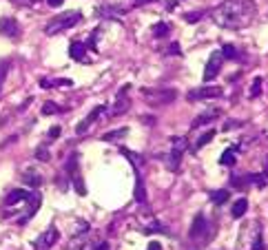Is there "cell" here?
<instances>
[{"label":"cell","mask_w":268,"mask_h":250,"mask_svg":"<svg viewBox=\"0 0 268 250\" xmlns=\"http://www.w3.org/2000/svg\"><path fill=\"white\" fill-rule=\"evenodd\" d=\"M213 137H215V131H213V129H209V131L204 133V135H199L197 142H195V151H199V148H202L204 144H209L211 140H213Z\"/></svg>","instance_id":"cb8c5ba5"},{"label":"cell","mask_w":268,"mask_h":250,"mask_svg":"<svg viewBox=\"0 0 268 250\" xmlns=\"http://www.w3.org/2000/svg\"><path fill=\"white\" fill-rule=\"evenodd\" d=\"M133 171H136V199L140 204L147 202V191H144V182H142V175H140V169L138 166H133Z\"/></svg>","instance_id":"2e32d148"},{"label":"cell","mask_w":268,"mask_h":250,"mask_svg":"<svg viewBox=\"0 0 268 250\" xmlns=\"http://www.w3.org/2000/svg\"><path fill=\"white\" fill-rule=\"evenodd\" d=\"M98 16H102V18H113V16H122L126 14V7H115V5H102L100 9H96Z\"/></svg>","instance_id":"9a60e30c"},{"label":"cell","mask_w":268,"mask_h":250,"mask_svg":"<svg viewBox=\"0 0 268 250\" xmlns=\"http://www.w3.org/2000/svg\"><path fill=\"white\" fill-rule=\"evenodd\" d=\"M60 133H62V129H60V126H53V129L49 131V137H51V140H55V137H58Z\"/></svg>","instance_id":"8d00e7d4"},{"label":"cell","mask_w":268,"mask_h":250,"mask_svg":"<svg viewBox=\"0 0 268 250\" xmlns=\"http://www.w3.org/2000/svg\"><path fill=\"white\" fill-rule=\"evenodd\" d=\"M237 126H242V122H235V120H233V122H228V124L224 126V129L228 131V129H237Z\"/></svg>","instance_id":"f35d334b"},{"label":"cell","mask_w":268,"mask_h":250,"mask_svg":"<svg viewBox=\"0 0 268 250\" xmlns=\"http://www.w3.org/2000/svg\"><path fill=\"white\" fill-rule=\"evenodd\" d=\"M222 115V109H217V107H209L206 111H202V113L197 115V118L193 120V124H191V129H199V126H204V124H209V122H213L217 120Z\"/></svg>","instance_id":"9c48e42d"},{"label":"cell","mask_w":268,"mask_h":250,"mask_svg":"<svg viewBox=\"0 0 268 250\" xmlns=\"http://www.w3.org/2000/svg\"><path fill=\"white\" fill-rule=\"evenodd\" d=\"M62 85H66V87H69V85H71V80H60V77H58V80H44V77H42V80H40V87H42V89H51V87H62Z\"/></svg>","instance_id":"83f0119b"},{"label":"cell","mask_w":268,"mask_h":250,"mask_svg":"<svg viewBox=\"0 0 268 250\" xmlns=\"http://www.w3.org/2000/svg\"><path fill=\"white\" fill-rule=\"evenodd\" d=\"M169 31H171V27L166 22H158L151 33H153V38H164V36H169Z\"/></svg>","instance_id":"d4e9b609"},{"label":"cell","mask_w":268,"mask_h":250,"mask_svg":"<svg viewBox=\"0 0 268 250\" xmlns=\"http://www.w3.org/2000/svg\"><path fill=\"white\" fill-rule=\"evenodd\" d=\"M136 5H149V3H158V0H133Z\"/></svg>","instance_id":"b9f144b4"},{"label":"cell","mask_w":268,"mask_h":250,"mask_svg":"<svg viewBox=\"0 0 268 250\" xmlns=\"http://www.w3.org/2000/svg\"><path fill=\"white\" fill-rule=\"evenodd\" d=\"M222 96V87H202V89H193L188 93V100H213Z\"/></svg>","instance_id":"30bf717a"},{"label":"cell","mask_w":268,"mask_h":250,"mask_svg":"<svg viewBox=\"0 0 268 250\" xmlns=\"http://www.w3.org/2000/svg\"><path fill=\"white\" fill-rule=\"evenodd\" d=\"M93 250H109V241H100L98 246H93Z\"/></svg>","instance_id":"74e56055"},{"label":"cell","mask_w":268,"mask_h":250,"mask_svg":"<svg viewBox=\"0 0 268 250\" xmlns=\"http://www.w3.org/2000/svg\"><path fill=\"white\" fill-rule=\"evenodd\" d=\"M259 93H261V77H255V80H253V85H250L248 96H250V98H257Z\"/></svg>","instance_id":"4dcf8cb0"},{"label":"cell","mask_w":268,"mask_h":250,"mask_svg":"<svg viewBox=\"0 0 268 250\" xmlns=\"http://www.w3.org/2000/svg\"><path fill=\"white\" fill-rule=\"evenodd\" d=\"M58 239H60V232L51 226V228H47L36 241H33V248H36V250H49Z\"/></svg>","instance_id":"8992f818"},{"label":"cell","mask_w":268,"mask_h":250,"mask_svg":"<svg viewBox=\"0 0 268 250\" xmlns=\"http://www.w3.org/2000/svg\"><path fill=\"white\" fill-rule=\"evenodd\" d=\"M9 69H11L9 60H0V96H3V89H5V82H7Z\"/></svg>","instance_id":"44dd1931"},{"label":"cell","mask_w":268,"mask_h":250,"mask_svg":"<svg viewBox=\"0 0 268 250\" xmlns=\"http://www.w3.org/2000/svg\"><path fill=\"white\" fill-rule=\"evenodd\" d=\"M184 148H186V142H184L182 137H175V140H173V146H171V155H169V169H171V171H177V169H180Z\"/></svg>","instance_id":"5b68a950"},{"label":"cell","mask_w":268,"mask_h":250,"mask_svg":"<svg viewBox=\"0 0 268 250\" xmlns=\"http://www.w3.org/2000/svg\"><path fill=\"white\" fill-rule=\"evenodd\" d=\"M36 159L38 162H49V159H51V153H49V148L44 146V144L36 148Z\"/></svg>","instance_id":"f1b7e54d"},{"label":"cell","mask_w":268,"mask_h":250,"mask_svg":"<svg viewBox=\"0 0 268 250\" xmlns=\"http://www.w3.org/2000/svg\"><path fill=\"white\" fill-rule=\"evenodd\" d=\"M220 51H222V55H224V58H228V60H237V53H239L237 49L233 47V44H224Z\"/></svg>","instance_id":"f546056e"},{"label":"cell","mask_w":268,"mask_h":250,"mask_svg":"<svg viewBox=\"0 0 268 250\" xmlns=\"http://www.w3.org/2000/svg\"><path fill=\"white\" fill-rule=\"evenodd\" d=\"M142 98L151 102V107H164V104L173 102L177 98L175 89H142Z\"/></svg>","instance_id":"3957f363"},{"label":"cell","mask_w":268,"mask_h":250,"mask_svg":"<svg viewBox=\"0 0 268 250\" xmlns=\"http://www.w3.org/2000/svg\"><path fill=\"white\" fill-rule=\"evenodd\" d=\"M80 22H82L80 11H62L60 16H53V18L44 25V33H47V36H58L60 31L71 29V27L80 25Z\"/></svg>","instance_id":"7a4b0ae2"},{"label":"cell","mask_w":268,"mask_h":250,"mask_svg":"<svg viewBox=\"0 0 268 250\" xmlns=\"http://www.w3.org/2000/svg\"><path fill=\"white\" fill-rule=\"evenodd\" d=\"M169 53H171V55H182V53H180V44H177V42H171Z\"/></svg>","instance_id":"e575fe53"},{"label":"cell","mask_w":268,"mask_h":250,"mask_svg":"<svg viewBox=\"0 0 268 250\" xmlns=\"http://www.w3.org/2000/svg\"><path fill=\"white\" fill-rule=\"evenodd\" d=\"M266 173H268V155H266Z\"/></svg>","instance_id":"ee69618b"},{"label":"cell","mask_w":268,"mask_h":250,"mask_svg":"<svg viewBox=\"0 0 268 250\" xmlns=\"http://www.w3.org/2000/svg\"><path fill=\"white\" fill-rule=\"evenodd\" d=\"M228 199H231V193L228 191H213L211 193V202L217 204V206H220V204H226Z\"/></svg>","instance_id":"603a6c76"},{"label":"cell","mask_w":268,"mask_h":250,"mask_svg":"<svg viewBox=\"0 0 268 250\" xmlns=\"http://www.w3.org/2000/svg\"><path fill=\"white\" fill-rule=\"evenodd\" d=\"M126 129H118V131H109V133H104L102 135V142H113V140H120V137H124L126 135Z\"/></svg>","instance_id":"4316f807"},{"label":"cell","mask_w":268,"mask_h":250,"mask_svg":"<svg viewBox=\"0 0 268 250\" xmlns=\"http://www.w3.org/2000/svg\"><path fill=\"white\" fill-rule=\"evenodd\" d=\"M206 228H209V221H206L204 215H195V219H193V224H191V239H199V237H204V232Z\"/></svg>","instance_id":"5bb4252c"},{"label":"cell","mask_w":268,"mask_h":250,"mask_svg":"<svg viewBox=\"0 0 268 250\" xmlns=\"http://www.w3.org/2000/svg\"><path fill=\"white\" fill-rule=\"evenodd\" d=\"M104 111H107V107H104V104H98V107H96V109H93V111H91V113H89V115H87V118H85V120H82V122H80V124H78V126H76V133H78V135H82V133H87V129H89V126H91V124H93V122H96V120L100 118V115H102V113H104Z\"/></svg>","instance_id":"8fae6325"},{"label":"cell","mask_w":268,"mask_h":250,"mask_svg":"<svg viewBox=\"0 0 268 250\" xmlns=\"http://www.w3.org/2000/svg\"><path fill=\"white\" fill-rule=\"evenodd\" d=\"M11 3H16V5H27V3H31V0H11Z\"/></svg>","instance_id":"7bdbcfd3"},{"label":"cell","mask_w":268,"mask_h":250,"mask_svg":"<svg viewBox=\"0 0 268 250\" xmlns=\"http://www.w3.org/2000/svg\"><path fill=\"white\" fill-rule=\"evenodd\" d=\"M0 36H7V38H14V40H18L20 38V25L16 18H11V16H5V18H0Z\"/></svg>","instance_id":"52a82bcc"},{"label":"cell","mask_w":268,"mask_h":250,"mask_svg":"<svg viewBox=\"0 0 268 250\" xmlns=\"http://www.w3.org/2000/svg\"><path fill=\"white\" fill-rule=\"evenodd\" d=\"M199 18H204V11H191V14L184 16V20H186L188 25H195V22H199Z\"/></svg>","instance_id":"1f68e13d"},{"label":"cell","mask_w":268,"mask_h":250,"mask_svg":"<svg viewBox=\"0 0 268 250\" xmlns=\"http://www.w3.org/2000/svg\"><path fill=\"white\" fill-rule=\"evenodd\" d=\"M253 250H266V246H264V239H261V232L257 235V239H255V243H253Z\"/></svg>","instance_id":"836d02e7"},{"label":"cell","mask_w":268,"mask_h":250,"mask_svg":"<svg viewBox=\"0 0 268 250\" xmlns=\"http://www.w3.org/2000/svg\"><path fill=\"white\" fill-rule=\"evenodd\" d=\"M62 113V107H58L55 102H44L42 104V115H58Z\"/></svg>","instance_id":"484cf974"},{"label":"cell","mask_w":268,"mask_h":250,"mask_svg":"<svg viewBox=\"0 0 268 250\" xmlns=\"http://www.w3.org/2000/svg\"><path fill=\"white\" fill-rule=\"evenodd\" d=\"M78 235H85V232H89V224H87V221H82V224L80 226H78Z\"/></svg>","instance_id":"d590c367"},{"label":"cell","mask_w":268,"mask_h":250,"mask_svg":"<svg viewBox=\"0 0 268 250\" xmlns=\"http://www.w3.org/2000/svg\"><path fill=\"white\" fill-rule=\"evenodd\" d=\"M69 180L74 182V188H76L78 195L85 197V195H87V186H85V182H82V175H80V173H76V175H71Z\"/></svg>","instance_id":"7402d4cb"},{"label":"cell","mask_w":268,"mask_h":250,"mask_svg":"<svg viewBox=\"0 0 268 250\" xmlns=\"http://www.w3.org/2000/svg\"><path fill=\"white\" fill-rule=\"evenodd\" d=\"M246 210H248V199H246V197H242V199H237V202L233 204L231 215H233L235 219H239V217H244V215H246Z\"/></svg>","instance_id":"ac0fdd59"},{"label":"cell","mask_w":268,"mask_h":250,"mask_svg":"<svg viewBox=\"0 0 268 250\" xmlns=\"http://www.w3.org/2000/svg\"><path fill=\"white\" fill-rule=\"evenodd\" d=\"M64 171H66V175H76V173H80V171H78V153H71L69 155V159H66L64 162Z\"/></svg>","instance_id":"ffe728a7"},{"label":"cell","mask_w":268,"mask_h":250,"mask_svg":"<svg viewBox=\"0 0 268 250\" xmlns=\"http://www.w3.org/2000/svg\"><path fill=\"white\" fill-rule=\"evenodd\" d=\"M33 195H36V193L29 191V188H14V191H9L7 197H5V206H16V204H20V202H29Z\"/></svg>","instance_id":"ba28073f"},{"label":"cell","mask_w":268,"mask_h":250,"mask_svg":"<svg viewBox=\"0 0 268 250\" xmlns=\"http://www.w3.org/2000/svg\"><path fill=\"white\" fill-rule=\"evenodd\" d=\"M47 5H49V7H60V5H62V0H47Z\"/></svg>","instance_id":"ab89813d"},{"label":"cell","mask_w":268,"mask_h":250,"mask_svg":"<svg viewBox=\"0 0 268 250\" xmlns=\"http://www.w3.org/2000/svg\"><path fill=\"white\" fill-rule=\"evenodd\" d=\"M149 250H162V246H160L158 241H151V243H149Z\"/></svg>","instance_id":"60d3db41"},{"label":"cell","mask_w":268,"mask_h":250,"mask_svg":"<svg viewBox=\"0 0 268 250\" xmlns=\"http://www.w3.org/2000/svg\"><path fill=\"white\" fill-rule=\"evenodd\" d=\"M22 182L31 188H40L44 180H42V175L36 173V171H25V173H22Z\"/></svg>","instance_id":"e0dca14e"},{"label":"cell","mask_w":268,"mask_h":250,"mask_svg":"<svg viewBox=\"0 0 268 250\" xmlns=\"http://www.w3.org/2000/svg\"><path fill=\"white\" fill-rule=\"evenodd\" d=\"M69 55H71V60H76V62H89L87 44L80 42V40H74V42L69 44Z\"/></svg>","instance_id":"4fadbf2b"},{"label":"cell","mask_w":268,"mask_h":250,"mask_svg":"<svg viewBox=\"0 0 268 250\" xmlns=\"http://www.w3.org/2000/svg\"><path fill=\"white\" fill-rule=\"evenodd\" d=\"M129 89H131L129 85L120 89L118 98H115V104H113V109H111V115H124L126 111H129V100H126V93H129Z\"/></svg>","instance_id":"7c38bea8"},{"label":"cell","mask_w":268,"mask_h":250,"mask_svg":"<svg viewBox=\"0 0 268 250\" xmlns=\"http://www.w3.org/2000/svg\"><path fill=\"white\" fill-rule=\"evenodd\" d=\"M255 14H257L255 0H224L213 9V20L224 29H244L253 22Z\"/></svg>","instance_id":"6da1fadb"},{"label":"cell","mask_w":268,"mask_h":250,"mask_svg":"<svg viewBox=\"0 0 268 250\" xmlns=\"http://www.w3.org/2000/svg\"><path fill=\"white\" fill-rule=\"evenodd\" d=\"M235 153H237V146L226 148V151L220 155V164L222 166H233V164H235Z\"/></svg>","instance_id":"d6986e66"},{"label":"cell","mask_w":268,"mask_h":250,"mask_svg":"<svg viewBox=\"0 0 268 250\" xmlns=\"http://www.w3.org/2000/svg\"><path fill=\"white\" fill-rule=\"evenodd\" d=\"M222 60H224L222 51H213V53H211L209 62H206V66H204V82H211V80H215V77L220 75V71H222Z\"/></svg>","instance_id":"277c9868"},{"label":"cell","mask_w":268,"mask_h":250,"mask_svg":"<svg viewBox=\"0 0 268 250\" xmlns=\"http://www.w3.org/2000/svg\"><path fill=\"white\" fill-rule=\"evenodd\" d=\"M144 232H169V230H166L164 226H160V224H155V221H153V224H151V226H149V228L144 230Z\"/></svg>","instance_id":"d6a6232c"}]
</instances>
